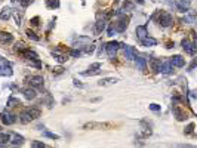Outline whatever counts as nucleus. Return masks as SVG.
<instances>
[{
    "label": "nucleus",
    "instance_id": "nucleus-6",
    "mask_svg": "<svg viewBox=\"0 0 197 148\" xmlns=\"http://www.w3.org/2000/svg\"><path fill=\"white\" fill-rule=\"evenodd\" d=\"M0 119H2V122L5 123V125H14L15 122H17V117L14 116V114H11V113H2L0 114Z\"/></svg>",
    "mask_w": 197,
    "mask_h": 148
},
{
    "label": "nucleus",
    "instance_id": "nucleus-17",
    "mask_svg": "<svg viewBox=\"0 0 197 148\" xmlns=\"http://www.w3.org/2000/svg\"><path fill=\"white\" fill-rule=\"evenodd\" d=\"M12 15V9L11 8H3V11L0 12V19L2 21H8Z\"/></svg>",
    "mask_w": 197,
    "mask_h": 148
},
{
    "label": "nucleus",
    "instance_id": "nucleus-31",
    "mask_svg": "<svg viewBox=\"0 0 197 148\" xmlns=\"http://www.w3.org/2000/svg\"><path fill=\"white\" fill-rule=\"evenodd\" d=\"M114 33H116L114 25H110V27H108V36H114Z\"/></svg>",
    "mask_w": 197,
    "mask_h": 148
},
{
    "label": "nucleus",
    "instance_id": "nucleus-7",
    "mask_svg": "<svg viewBox=\"0 0 197 148\" xmlns=\"http://www.w3.org/2000/svg\"><path fill=\"white\" fill-rule=\"evenodd\" d=\"M21 55L24 56L25 59H28V61H36V59H39V55H37L34 51H31V49H24V51H21Z\"/></svg>",
    "mask_w": 197,
    "mask_h": 148
},
{
    "label": "nucleus",
    "instance_id": "nucleus-37",
    "mask_svg": "<svg viewBox=\"0 0 197 148\" xmlns=\"http://www.w3.org/2000/svg\"><path fill=\"white\" fill-rule=\"evenodd\" d=\"M172 46H174V43H172V42H167V46H166V48H169V49H170Z\"/></svg>",
    "mask_w": 197,
    "mask_h": 148
},
{
    "label": "nucleus",
    "instance_id": "nucleus-38",
    "mask_svg": "<svg viewBox=\"0 0 197 148\" xmlns=\"http://www.w3.org/2000/svg\"><path fill=\"white\" fill-rule=\"evenodd\" d=\"M136 3H139V5H144V0H135Z\"/></svg>",
    "mask_w": 197,
    "mask_h": 148
},
{
    "label": "nucleus",
    "instance_id": "nucleus-16",
    "mask_svg": "<svg viewBox=\"0 0 197 148\" xmlns=\"http://www.w3.org/2000/svg\"><path fill=\"white\" fill-rule=\"evenodd\" d=\"M172 64L170 62H160V71L164 74H170L172 73Z\"/></svg>",
    "mask_w": 197,
    "mask_h": 148
},
{
    "label": "nucleus",
    "instance_id": "nucleus-39",
    "mask_svg": "<svg viewBox=\"0 0 197 148\" xmlns=\"http://www.w3.org/2000/svg\"><path fill=\"white\" fill-rule=\"evenodd\" d=\"M0 130H2V126H0Z\"/></svg>",
    "mask_w": 197,
    "mask_h": 148
},
{
    "label": "nucleus",
    "instance_id": "nucleus-30",
    "mask_svg": "<svg viewBox=\"0 0 197 148\" xmlns=\"http://www.w3.org/2000/svg\"><path fill=\"white\" fill-rule=\"evenodd\" d=\"M101 68V64L99 62H95V64H92L89 67V70H99Z\"/></svg>",
    "mask_w": 197,
    "mask_h": 148
},
{
    "label": "nucleus",
    "instance_id": "nucleus-27",
    "mask_svg": "<svg viewBox=\"0 0 197 148\" xmlns=\"http://www.w3.org/2000/svg\"><path fill=\"white\" fill-rule=\"evenodd\" d=\"M193 132H194V123H190V125L187 126V129H185V133L190 135V133H193Z\"/></svg>",
    "mask_w": 197,
    "mask_h": 148
},
{
    "label": "nucleus",
    "instance_id": "nucleus-22",
    "mask_svg": "<svg viewBox=\"0 0 197 148\" xmlns=\"http://www.w3.org/2000/svg\"><path fill=\"white\" fill-rule=\"evenodd\" d=\"M12 144H14V145H22V144H24V138H22L21 135H15Z\"/></svg>",
    "mask_w": 197,
    "mask_h": 148
},
{
    "label": "nucleus",
    "instance_id": "nucleus-20",
    "mask_svg": "<svg viewBox=\"0 0 197 148\" xmlns=\"http://www.w3.org/2000/svg\"><path fill=\"white\" fill-rule=\"evenodd\" d=\"M116 82H117V79L108 77V79H101V80L98 82V85H99V86H107V85H114Z\"/></svg>",
    "mask_w": 197,
    "mask_h": 148
},
{
    "label": "nucleus",
    "instance_id": "nucleus-33",
    "mask_svg": "<svg viewBox=\"0 0 197 148\" xmlns=\"http://www.w3.org/2000/svg\"><path fill=\"white\" fill-rule=\"evenodd\" d=\"M39 21H40V18H39V17H34V18L31 19L30 22H31V25H34V27H37V25H39Z\"/></svg>",
    "mask_w": 197,
    "mask_h": 148
},
{
    "label": "nucleus",
    "instance_id": "nucleus-26",
    "mask_svg": "<svg viewBox=\"0 0 197 148\" xmlns=\"http://www.w3.org/2000/svg\"><path fill=\"white\" fill-rule=\"evenodd\" d=\"M31 147H33V148H45L46 145H45L43 142H39V141H33V142H31Z\"/></svg>",
    "mask_w": 197,
    "mask_h": 148
},
{
    "label": "nucleus",
    "instance_id": "nucleus-32",
    "mask_svg": "<svg viewBox=\"0 0 197 148\" xmlns=\"http://www.w3.org/2000/svg\"><path fill=\"white\" fill-rule=\"evenodd\" d=\"M150 110H153V111H160V105H157V104H150Z\"/></svg>",
    "mask_w": 197,
    "mask_h": 148
},
{
    "label": "nucleus",
    "instance_id": "nucleus-11",
    "mask_svg": "<svg viewBox=\"0 0 197 148\" xmlns=\"http://www.w3.org/2000/svg\"><path fill=\"white\" fill-rule=\"evenodd\" d=\"M160 62L159 58H150V67L154 73H160Z\"/></svg>",
    "mask_w": 197,
    "mask_h": 148
},
{
    "label": "nucleus",
    "instance_id": "nucleus-23",
    "mask_svg": "<svg viewBox=\"0 0 197 148\" xmlns=\"http://www.w3.org/2000/svg\"><path fill=\"white\" fill-rule=\"evenodd\" d=\"M27 36L30 37L31 40H34V42H39V40H40V37L36 36V33H34V31H31V30H27Z\"/></svg>",
    "mask_w": 197,
    "mask_h": 148
},
{
    "label": "nucleus",
    "instance_id": "nucleus-12",
    "mask_svg": "<svg viewBox=\"0 0 197 148\" xmlns=\"http://www.w3.org/2000/svg\"><path fill=\"white\" fill-rule=\"evenodd\" d=\"M125 56H126V59H129V61L135 59V58H136L135 49H133L132 46H125Z\"/></svg>",
    "mask_w": 197,
    "mask_h": 148
},
{
    "label": "nucleus",
    "instance_id": "nucleus-25",
    "mask_svg": "<svg viewBox=\"0 0 197 148\" xmlns=\"http://www.w3.org/2000/svg\"><path fill=\"white\" fill-rule=\"evenodd\" d=\"M43 135L48 136V138H51V139H59V136L56 133H52V132H43Z\"/></svg>",
    "mask_w": 197,
    "mask_h": 148
},
{
    "label": "nucleus",
    "instance_id": "nucleus-29",
    "mask_svg": "<svg viewBox=\"0 0 197 148\" xmlns=\"http://www.w3.org/2000/svg\"><path fill=\"white\" fill-rule=\"evenodd\" d=\"M54 56L56 58V61H58V62H64V61H67V58H65V56L58 55V54H55V52H54Z\"/></svg>",
    "mask_w": 197,
    "mask_h": 148
},
{
    "label": "nucleus",
    "instance_id": "nucleus-14",
    "mask_svg": "<svg viewBox=\"0 0 197 148\" xmlns=\"http://www.w3.org/2000/svg\"><path fill=\"white\" fill-rule=\"evenodd\" d=\"M139 42H141V45H142V46H148V48H150V46H156V45H157V40H156V39H153V37H144L142 40H139Z\"/></svg>",
    "mask_w": 197,
    "mask_h": 148
},
{
    "label": "nucleus",
    "instance_id": "nucleus-3",
    "mask_svg": "<svg viewBox=\"0 0 197 148\" xmlns=\"http://www.w3.org/2000/svg\"><path fill=\"white\" fill-rule=\"evenodd\" d=\"M119 48H120V43H119V42H110V43H107L105 49H107V54L111 59L116 56V52H117Z\"/></svg>",
    "mask_w": 197,
    "mask_h": 148
},
{
    "label": "nucleus",
    "instance_id": "nucleus-13",
    "mask_svg": "<svg viewBox=\"0 0 197 148\" xmlns=\"http://www.w3.org/2000/svg\"><path fill=\"white\" fill-rule=\"evenodd\" d=\"M148 36V31H147V27L145 25H139V27H136V37H138V40H142L144 37Z\"/></svg>",
    "mask_w": 197,
    "mask_h": 148
},
{
    "label": "nucleus",
    "instance_id": "nucleus-34",
    "mask_svg": "<svg viewBox=\"0 0 197 148\" xmlns=\"http://www.w3.org/2000/svg\"><path fill=\"white\" fill-rule=\"evenodd\" d=\"M62 73H64V68H62V67H56L54 70V74H62Z\"/></svg>",
    "mask_w": 197,
    "mask_h": 148
},
{
    "label": "nucleus",
    "instance_id": "nucleus-28",
    "mask_svg": "<svg viewBox=\"0 0 197 148\" xmlns=\"http://www.w3.org/2000/svg\"><path fill=\"white\" fill-rule=\"evenodd\" d=\"M15 104H18V105H21V104H19V101H18V99H15V98H11V99L8 101V105H9V107H14Z\"/></svg>",
    "mask_w": 197,
    "mask_h": 148
},
{
    "label": "nucleus",
    "instance_id": "nucleus-2",
    "mask_svg": "<svg viewBox=\"0 0 197 148\" xmlns=\"http://www.w3.org/2000/svg\"><path fill=\"white\" fill-rule=\"evenodd\" d=\"M156 21L159 22V25L161 27H170L172 25V22H174V18H172V15L170 14H167V12H163V11H159V12H156Z\"/></svg>",
    "mask_w": 197,
    "mask_h": 148
},
{
    "label": "nucleus",
    "instance_id": "nucleus-19",
    "mask_svg": "<svg viewBox=\"0 0 197 148\" xmlns=\"http://www.w3.org/2000/svg\"><path fill=\"white\" fill-rule=\"evenodd\" d=\"M135 59H136V65H138V68L142 70V71H145V70H147V61H145V58H144V56H136Z\"/></svg>",
    "mask_w": 197,
    "mask_h": 148
},
{
    "label": "nucleus",
    "instance_id": "nucleus-4",
    "mask_svg": "<svg viewBox=\"0 0 197 148\" xmlns=\"http://www.w3.org/2000/svg\"><path fill=\"white\" fill-rule=\"evenodd\" d=\"M172 111H174V116L177 117V120H179V122H182V120H185V119H187V113L182 110L178 104H174Z\"/></svg>",
    "mask_w": 197,
    "mask_h": 148
},
{
    "label": "nucleus",
    "instance_id": "nucleus-10",
    "mask_svg": "<svg viewBox=\"0 0 197 148\" xmlns=\"http://www.w3.org/2000/svg\"><path fill=\"white\" fill-rule=\"evenodd\" d=\"M182 48H184V51H185L187 54H194V51H196V43H194V42L190 43L187 39H184V40H182Z\"/></svg>",
    "mask_w": 197,
    "mask_h": 148
},
{
    "label": "nucleus",
    "instance_id": "nucleus-36",
    "mask_svg": "<svg viewBox=\"0 0 197 148\" xmlns=\"http://www.w3.org/2000/svg\"><path fill=\"white\" fill-rule=\"evenodd\" d=\"M71 56H74V58L80 56V51H71Z\"/></svg>",
    "mask_w": 197,
    "mask_h": 148
},
{
    "label": "nucleus",
    "instance_id": "nucleus-9",
    "mask_svg": "<svg viewBox=\"0 0 197 148\" xmlns=\"http://www.w3.org/2000/svg\"><path fill=\"white\" fill-rule=\"evenodd\" d=\"M129 21H130V18H129V17H123V18L117 22V27H116V30H117V31H120V33H123L126 28H127V25H129Z\"/></svg>",
    "mask_w": 197,
    "mask_h": 148
},
{
    "label": "nucleus",
    "instance_id": "nucleus-24",
    "mask_svg": "<svg viewBox=\"0 0 197 148\" xmlns=\"http://www.w3.org/2000/svg\"><path fill=\"white\" fill-rule=\"evenodd\" d=\"M9 139H11L9 133H0V142H8Z\"/></svg>",
    "mask_w": 197,
    "mask_h": 148
},
{
    "label": "nucleus",
    "instance_id": "nucleus-35",
    "mask_svg": "<svg viewBox=\"0 0 197 148\" xmlns=\"http://www.w3.org/2000/svg\"><path fill=\"white\" fill-rule=\"evenodd\" d=\"M30 2H31V0H21V5H22L24 8H27V6L30 5Z\"/></svg>",
    "mask_w": 197,
    "mask_h": 148
},
{
    "label": "nucleus",
    "instance_id": "nucleus-15",
    "mask_svg": "<svg viewBox=\"0 0 197 148\" xmlns=\"http://www.w3.org/2000/svg\"><path fill=\"white\" fill-rule=\"evenodd\" d=\"M22 93H24V96H25L27 99H34V98L37 96V92L33 89V88H27V89H24Z\"/></svg>",
    "mask_w": 197,
    "mask_h": 148
},
{
    "label": "nucleus",
    "instance_id": "nucleus-21",
    "mask_svg": "<svg viewBox=\"0 0 197 148\" xmlns=\"http://www.w3.org/2000/svg\"><path fill=\"white\" fill-rule=\"evenodd\" d=\"M45 3L49 9H58L59 8V0H45Z\"/></svg>",
    "mask_w": 197,
    "mask_h": 148
},
{
    "label": "nucleus",
    "instance_id": "nucleus-5",
    "mask_svg": "<svg viewBox=\"0 0 197 148\" xmlns=\"http://www.w3.org/2000/svg\"><path fill=\"white\" fill-rule=\"evenodd\" d=\"M43 77L42 76H31L28 80H27V83L31 86V88H40V86H43Z\"/></svg>",
    "mask_w": 197,
    "mask_h": 148
},
{
    "label": "nucleus",
    "instance_id": "nucleus-18",
    "mask_svg": "<svg viewBox=\"0 0 197 148\" xmlns=\"http://www.w3.org/2000/svg\"><path fill=\"white\" fill-rule=\"evenodd\" d=\"M12 40H14V36L11 33H6V31L0 33V42L2 43H11Z\"/></svg>",
    "mask_w": 197,
    "mask_h": 148
},
{
    "label": "nucleus",
    "instance_id": "nucleus-8",
    "mask_svg": "<svg viewBox=\"0 0 197 148\" xmlns=\"http://www.w3.org/2000/svg\"><path fill=\"white\" fill-rule=\"evenodd\" d=\"M169 62L172 64V67H178V68H181V67H184V65H185V61H184V58H182L181 55L172 56Z\"/></svg>",
    "mask_w": 197,
    "mask_h": 148
},
{
    "label": "nucleus",
    "instance_id": "nucleus-1",
    "mask_svg": "<svg viewBox=\"0 0 197 148\" xmlns=\"http://www.w3.org/2000/svg\"><path fill=\"white\" fill-rule=\"evenodd\" d=\"M40 117V110L36 107H31V108H27L24 111V114L21 116V123H28L31 120H36Z\"/></svg>",
    "mask_w": 197,
    "mask_h": 148
}]
</instances>
